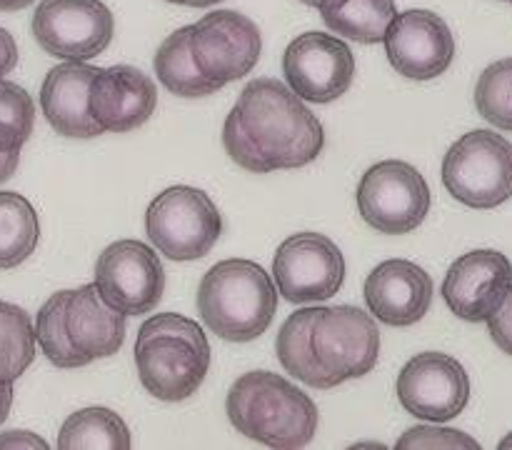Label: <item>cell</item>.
<instances>
[{
	"label": "cell",
	"instance_id": "60d3db41",
	"mask_svg": "<svg viewBox=\"0 0 512 450\" xmlns=\"http://www.w3.org/2000/svg\"><path fill=\"white\" fill-rule=\"evenodd\" d=\"M300 3L310 5V8H318V3H320V0H300Z\"/></svg>",
	"mask_w": 512,
	"mask_h": 450
},
{
	"label": "cell",
	"instance_id": "cb8c5ba5",
	"mask_svg": "<svg viewBox=\"0 0 512 450\" xmlns=\"http://www.w3.org/2000/svg\"><path fill=\"white\" fill-rule=\"evenodd\" d=\"M40 220L33 203L13 190H0V270L18 268L38 248Z\"/></svg>",
	"mask_w": 512,
	"mask_h": 450
},
{
	"label": "cell",
	"instance_id": "ab89813d",
	"mask_svg": "<svg viewBox=\"0 0 512 450\" xmlns=\"http://www.w3.org/2000/svg\"><path fill=\"white\" fill-rule=\"evenodd\" d=\"M355 448H385V445H380V443H358Z\"/></svg>",
	"mask_w": 512,
	"mask_h": 450
},
{
	"label": "cell",
	"instance_id": "5bb4252c",
	"mask_svg": "<svg viewBox=\"0 0 512 450\" xmlns=\"http://www.w3.org/2000/svg\"><path fill=\"white\" fill-rule=\"evenodd\" d=\"M283 73L288 88L308 103H333L355 78V53L330 33H303L285 48Z\"/></svg>",
	"mask_w": 512,
	"mask_h": 450
},
{
	"label": "cell",
	"instance_id": "9c48e42d",
	"mask_svg": "<svg viewBox=\"0 0 512 450\" xmlns=\"http://www.w3.org/2000/svg\"><path fill=\"white\" fill-rule=\"evenodd\" d=\"M30 28L35 43L48 55L85 63L105 53L115 18L100 0H40Z\"/></svg>",
	"mask_w": 512,
	"mask_h": 450
},
{
	"label": "cell",
	"instance_id": "ac0fdd59",
	"mask_svg": "<svg viewBox=\"0 0 512 450\" xmlns=\"http://www.w3.org/2000/svg\"><path fill=\"white\" fill-rule=\"evenodd\" d=\"M433 278L418 263L393 258L380 263L365 280V303L375 320L393 328L420 323L433 305Z\"/></svg>",
	"mask_w": 512,
	"mask_h": 450
},
{
	"label": "cell",
	"instance_id": "1f68e13d",
	"mask_svg": "<svg viewBox=\"0 0 512 450\" xmlns=\"http://www.w3.org/2000/svg\"><path fill=\"white\" fill-rule=\"evenodd\" d=\"M485 323H488L490 338L495 340V345H498L503 353L512 355V285L508 293H505L503 303L498 305V310H495Z\"/></svg>",
	"mask_w": 512,
	"mask_h": 450
},
{
	"label": "cell",
	"instance_id": "74e56055",
	"mask_svg": "<svg viewBox=\"0 0 512 450\" xmlns=\"http://www.w3.org/2000/svg\"><path fill=\"white\" fill-rule=\"evenodd\" d=\"M168 3L185 5V8H210V5L223 3V0H168Z\"/></svg>",
	"mask_w": 512,
	"mask_h": 450
},
{
	"label": "cell",
	"instance_id": "e0dca14e",
	"mask_svg": "<svg viewBox=\"0 0 512 450\" xmlns=\"http://www.w3.org/2000/svg\"><path fill=\"white\" fill-rule=\"evenodd\" d=\"M158 105V88L148 73L133 65L95 68L88 108L103 133H128L150 120Z\"/></svg>",
	"mask_w": 512,
	"mask_h": 450
},
{
	"label": "cell",
	"instance_id": "d6a6232c",
	"mask_svg": "<svg viewBox=\"0 0 512 450\" xmlns=\"http://www.w3.org/2000/svg\"><path fill=\"white\" fill-rule=\"evenodd\" d=\"M0 448H8V450H48V443L43 438H38L35 433L30 430H8V433L0 435Z\"/></svg>",
	"mask_w": 512,
	"mask_h": 450
},
{
	"label": "cell",
	"instance_id": "f35d334b",
	"mask_svg": "<svg viewBox=\"0 0 512 450\" xmlns=\"http://www.w3.org/2000/svg\"><path fill=\"white\" fill-rule=\"evenodd\" d=\"M498 448H512V433L510 435H505V438L503 440H500V445H498Z\"/></svg>",
	"mask_w": 512,
	"mask_h": 450
},
{
	"label": "cell",
	"instance_id": "52a82bcc",
	"mask_svg": "<svg viewBox=\"0 0 512 450\" xmlns=\"http://www.w3.org/2000/svg\"><path fill=\"white\" fill-rule=\"evenodd\" d=\"M308 340L330 388L363 378L378 365L380 328L373 315L355 305L315 308Z\"/></svg>",
	"mask_w": 512,
	"mask_h": 450
},
{
	"label": "cell",
	"instance_id": "603a6c76",
	"mask_svg": "<svg viewBox=\"0 0 512 450\" xmlns=\"http://www.w3.org/2000/svg\"><path fill=\"white\" fill-rule=\"evenodd\" d=\"M60 450H128L130 430L115 410L93 405L65 418L58 433Z\"/></svg>",
	"mask_w": 512,
	"mask_h": 450
},
{
	"label": "cell",
	"instance_id": "8d00e7d4",
	"mask_svg": "<svg viewBox=\"0 0 512 450\" xmlns=\"http://www.w3.org/2000/svg\"><path fill=\"white\" fill-rule=\"evenodd\" d=\"M33 3L35 0H0V10L3 13H13V10H23Z\"/></svg>",
	"mask_w": 512,
	"mask_h": 450
},
{
	"label": "cell",
	"instance_id": "3957f363",
	"mask_svg": "<svg viewBox=\"0 0 512 450\" xmlns=\"http://www.w3.org/2000/svg\"><path fill=\"white\" fill-rule=\"evenodd\" d=\"M133 353L140 383L163 403H180L198 393L213 358L205 330L180 313L145 320Z\"/></svg>",
	"mask_w": 512,
	"mask_h": 450
},
{
	"label": "cell",
	"instance_id": "836d02e7",
	"mask_svg": "<svg viewBox=\"0 0 512 450\" xmlns=\"http://www.w3.org/2000/svg\"><path fill=\"white\" fill-rule=\"evenodd\" d=\"M18 65V45L5 28H0V80Z\"/></svg>",
	"mask_w": 512,
	"mask_h": 450
},
{
	"label": "cell",
	"instance_id": "277c9868",
	"mask_svg": "<svg viewBox=\"0 0 512 450\" xmlns=\"http://www.w3.org/2000/svg\"><path fill=\"white\" fill-rule=\"evenodd\" d=\"M198 313L218 338L250 343L270 328L278 313L273 278L255 260H220L200 280Z\"/></svg>",
	"mask_w": 512,
	"mask_h": 450
},
{
	"label": "cell",
	"instance_id": "d4e9b609",
	"mask_svg": "<svg viewBox=\"0 0 512 450\" xmlns=\"http://www.w3.org/2000/svg\"><path fill=\"white\" fill-rule=\"evenodd\" d=\"M313 310L315 308H303L295 310L278 330V338H275V353H278L280 365L288 370L290 375L300 380V383L310 385V388L318 390H330L328 378L323 375V370L318 368L313 358V350H310V323H313Z\"/></svg>",
	"mask_w": 512,
	"mask_h": 450
},
{
	"label": "cell",
	"instance_id": "8fae6325",
	"mask_svg": "<svg viewBox=\"0 0 512 450\" xmlns=\"http://www.w3.org/2000/svg\"><path fill=\"white\" fill-rule=\"evenodd\" d=\"M278 293L295 305L328 300L343 288L345 258L323 233H295L280 243L273 258Z\"/></svg>",
	"mask_w": 512,
	"mask_h": 450
},
{
	"label": "cell",
	"instance_id": "d590c367",
	"mask_svg": "<svg viewBox=\"0 0 512 450\" xmlns=\"http://www.w3.org/2000/svg\"><path fill=\"white\" fill-rule=\"evenodd\" d=\"M13 405V383H0V425L5 423Z\"/></svg>",
	"mask_w": 512,
	"mask_h": 450
},
{
	"label": "cell",
	"instance_id": "4fadbf2b",
	"mask_svg": "<svg viewBox=\"0 0 512 450\" xmlns=\"http://www.w3.org/2000/svg\"><path fill=\"white\" fill-rule=\"evenodd\" d=\"M400 405L430 423L458 418L470 400V378L463 363L448 353H418L403 365L395 383Z\"/></svg>",
	"mask_w": 512,
	"mask_h": 450
},
{
	"label": "cell",
	"instance_id": "ba28073f",
	"mask_svg": "<svg viewBox=\"0 0 512 450\" xmlns=\"http://www.w3.org/2000/svg\"><path fill=\"white\" fill-rule=\"evenodd\" d=\"M355 200L370 228L385 235H405L428 218L433 195L415 165L380 160L363 173Z\"/></svg>",
	"mask_w": 512,
	"mask_h": 450
},
{
	"label": "cell",
	"instance_id": "f546056e",
	"mask_svg": "<svg viewBox=\"0 0 512 450\" xmlns=\"http://www.w3.org/2000/svg\"><path fill=\"white\" fill-rule=\"evenodd\" d=\"M398 450H478L480 443L475 438H470L468 433L455 428H438V425H415V428L405 430L400 435V440L395 443Z\"/></svg>",
	"mask_w": 512,
	"mask_h": 450
},
{
	"label": "cell",
	"instance_id": "44dd1931",
	"mask_svg": "<svg viewBox=\"0 0 512 450\" xmlns=\"http://www.w3.org/2000/svg\"><path fill=\"white\" fill-rule=\"evenodd\" d=\"M318 10L333 33L360 45L383 43L398 15L395 0H320Z\"/></svg>",
	"mask_w": 512,
	"mask_h": 450
},
{
	"label": "cell",
	"instance_id": "ffe728a7",
	"mask_svg": "<svg viewBox=\"0 0 512 450\" xmlns=\"http://www.w3.org/2000/svg\"><path fill=\"white\" fill-rule=\"evenodd\" d=\"M93 65L65 60L48 70L40 88V108L50 128L63 138L88 140L103 133L88 108V90L93 80Z\"/></svg>",
	"mask_w": 512,
	"mask_h": 450
},
{
	"label": "cell",
	"instance_id": "b9f144b4",
	"mask_svg": "<svg viewBox=\"0 0 512 450\" xmlns=\"http://www.w3.org/2000/svg\"><path fill=\"white\" fill-rule=\"evenodd\" d=\"M510 3H512V0H510Z\"/></svg>",
	"mask_w": 512,
	"mask_h": 450
},
{
	"label": "cell",
	"instance_id": "2e32d148",
	"mask_svg": "<svg viewBox=\"0 0 512 450\" xmlns=\"http://www.w3.org/2000/svg\"><path fill=\"white\" fill-rule=\"evenodd\" d=\"M512 285V263L500 250H470L448 268L443 298L458 318L485 323Z\"/></svg>",
	"mask_w": 512,
	"mask_h": 450
},
{
	"label": "cell",
	"instance_id": "484cf974",
	"mask_svg": "<svg viewBox=\"0 0 512 450\" xmlns=\"http://www.w3.org/2000/svg\"><path fill=\"white\" fill-rule=\"evenodd\" d=\"M35 360V325L20 305L0 300V383H15Z\"/></svg>",
	"mask_w": 512,
	"mask_h": 450
},
{
	"label": "cell",
	"instance_id": "5b68a950",
	"mask_svg": "<svg viewBox=\"0 0 512 450\" xmlns=\"http://www.w3.org/2000/svg\"><path fill=\"white\" fill-rule=\"evenodd\" d=\"M145 233L165 258H205L223 235V215L208 193L193 185H173L153 198L145 210Z\"/></svg>",
	"mask_w": 512,
	"mask_h": 450
},
{
	"label": "cell",
	"instance_id": "6da1fadb",
	"mask_svg": "<svg viewBox=\"0 0 512 450\" xmlns=\"http://www.w3.org/2000/svg\"><path fill=\"white\" fill-rule=\"evenodd\" d=\"M240 125L258 145L273 170H295L313 163L325 148L323 123L310 113L303 98L275 78L250 80L240 93Z\"/></svg>",
	"mask_w": 512,
	"mask_h": 450
},
{
	"label": "cell",
	"instance_id": "83f0119b",
	"mask_svg": "<svg viewBox=\"0 0 512 450\" xmlns=\"http://www.w3.org/2000/svg\"><path fill=\"white\" fill-rule=\"evenodd\" d=\"M35 128V100L23 85L0 80V150L20 153Z\"/></svg>",
	"mask_w": 512,
	"mask_h": 450
},
{
	"label": "cell",
	"instance_id": "8992f818",
	"mask_svg": "<svg viewBox=\"0 0 512 450\" xmlns=\"http://www.w3.org/2000/svg\"><path fill=\"white\" fill-rule=\"evenodd\" d=\"M443 183L468 208H498L512 198V143L493 130H470L445 153Z\"/></svg>",
	"mask_w": 512,
	"mask_h": 450
},
{
	"label": "cell",
	"instance_id": "9a60e30c",
	"mask_svg": "<svg viewBox=\"0 0 512 450\" xmlns=\"http://www.w3.org/2000/svg\"><path fill=\"white\" fill-rule=\"evenodd\" d=\"M395 73L410 80H433L455 60V35L433 10L413 8L395 15L383 38Z\"/></svg>",
	"mask_w": 512,
	"mask_h": 450
},
{
	"label": "cell",
	"instance_id": "4dcf8cb0",
	"mask_svg": "<svg viewBox=\"0 0 512 450\" xmlns=\"http://www.w3.org/2000/svg\"><path fill=\"white\" fill-rule=\"evenodd\" d=\"M223 148L230 158L235 160V165H240L248 173H270L268 163L260 155L258 145L250 140V135L245 133V128L240 125L238 110H230L228 118L223 123Z\"/></svg>",
	"mask_w": 512,
	"mask_h": 450
},
{
	"label": "cell",
	"instance_id": "7a4b0ae2",
	"mask_svg": "<svg viewBox=\"0 0 512 450\" xmlns=\"http://www.w3.org/2000/svg\"><path fill=\"white\" fill-rule=\"evenodd\" d=\"M225 413L245 438L268 448H305L318 433V405L288 378L250 370L228 390Z\"/></svg>",
	"mask_w": 512,
	"mask_h": 450
},
{
	"label": "cell",
	"instance_id": "4316f807",
	"mask_svg": "<svg viewBox=\"0 0 512 450\" xmlns=\"http://www.w3.org/2000/svg\"><path fill=\"white\" fill-rule=\"evenodd\" d=\"M70 290H58V293L50 295L43 303V308L38 310V318H35V343L40 345L45 358L55 365V368H83L85 363L78 353L73 350V345L68 343L63 330V308L65 300H68Z\"/></svg>",
	"mask_w": 512,
	"mask_h": 450
},
{
	"label": "cell",
	"instance_id": "30bf717a",
	"mask_svg": "<svg viewBox=\"0 0 512 450\" xmlns=\"http://www.w3.org/2000/svg\"><path fill=\"white\" fill-rule=\"evenodd\" d=\"M100 295L125 315L153 313L165 293V268L158 253L140 240L110 243L95 260Z\"/></svg>",
	"mask_w": 512,
	"mask_h": 450
},
{
	"label": "cell",
	"instance_id": "7402d4cb",
	"mask_svg": "<svg viewBox=\"0 0 512 450\" xmlns=\"http://www.w3.org/2000/svg\"><path fill=\"white\" fill-rule=\"evenodd\" d=\"M190 33H193V25L170 33L155 53L153 68L160 83L178 98H205V95L218 93L220 85L205 78V73L195 63L193 50H190Z\"/></svg>",
	"mask_w": 512,
	"mask_h": 450
},
{
	"label": "cell",
	"instance_id": "d6986e66",
	"mask_svg": "<svg viewBox=\"0 0 512 450\" xmlns=\"http://www.w3.org/2000/svg\"><path fill=\"white\" fill-rule=\"evenodd\" d=\"M63 330L75 353L85 360L110 358L123 348L125 313L100 295L98 285L85 283L70 290L63 308Z\"/></svg>",
	"mask_w": 512,
	"mask_h": 450
},
{
	"label": "cell",
	"instance_id": "7c38bea8",
	"mask_svg": "<svg viewBox=\"0 0 512 450\" xmlns=\"http://www.w3.org/2000/svg\"><path fill=\"white\" fill-rule=\"evenodd\" d=\"M190 50L205 78L225 88L258 65L263 35L255 20L235 10H213L193 25Z\"/></svg>",
	"mask_w": 512,
	"mask_h": 450
},
{
	"label": "cell",
	"instance_id": "e575fe53",
	"mask_svg": "<svg viewBox=\"0 0 512 450\" xmlns=\"http://www.w3.org/2000/svg\"><path fill=\"white\" fill-rule=\"evenodd\" d=\"M18 163L20 153H5V150H0V183H5L18 170Z\"/></svg>",
	"mask_w": 512,
	"mask_h": 450
},
{
	"label": "cell",
	"instance_id": "f1b7e54d",
	"mask_svg": "<svg viewBox=\"0 0 512 450\" xmlns=\"http://www.w3.org/2000/svg\"><path fill=\"white\" fill-rule=\"evenodd\" d=\"M475 108L490 125L512 133V58L498 60L480 73Z\"/></svg>",
	"mask_w": 512,
	"mask_h": 450
}]
</instances>
